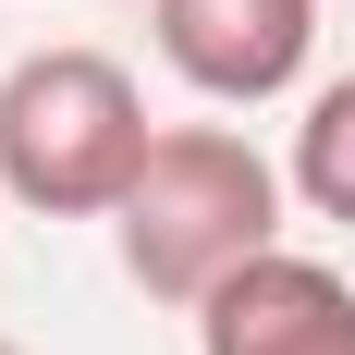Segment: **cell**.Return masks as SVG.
I'll use <instances>...</instances> for the list:
<instances>
[{"instance_id":"1","label":"cell","mask_w":355,"mask_h":355,"mask_svg":"<svg viewBox=\"0 0 355 355\" xmlns=\"http://www.w3.org/2000/svg\"><path fill=\"white\" fill-rule=\"evenodd\" d=\"M110 245H123V282L135 294L209 306L245 257L282 245V172H270L233 123H159L147 172L123 184V209H110Z\"/></svg>"},{"instance_id":"2","label":"cell","mask_w":355,"mask_h":355,"mask_svg":"<svg viewBox=\"0 0 355 355\" xmlns=\"http://www.w3.org/2000/svg\"><path fill=\"white\" fill-rule=\"evenodd\" d=\"M147 123L135 73L110 49H25L0 73V196L37 220H110L123 184L147 172Z\"/></svg>"},{"instance_id":"3","label":"cell","mask_w":355,"mask_h":355,"mask_svg":"<svg viewBox=\"0 0 355 355\" xmlns=\"http://www.w3.org/2000/svg\"><path fill=\"white\" fill-rule=\"evenodd\" d=\"M147 12H159V62L220 110L282 98L319 49V0H147Z\"/></svg>"},{"instance_id":"4","label":"cell","mask_w":355,"mask_h":355,"mask_svg":"<svg viewBox=\"0 0 355 355\" xmlns=\"http://www.w3.org/2000/svg\"><path fill=\"white\" fill-rule=\"evenodd\" d=\"M196 355H355V282L270 245L196 306Z\"/></svg>"},{"instance_id":"5","label":"cell","mask_w":355,"mask_h":355,"mask_svg":"<svg viewBox=\"0 0 355 355\" xmlns=\"http://www.w3.org/2000/svg\"><path fill=\"white\" fill-rule=\"evenodd\" d=\"M282 184L306 196L319 220H343L355 233V73H331L319 98H306V123H294V159H282Z\"/></svg>"},{"instance_id":"6","label":"cell","mask_w":355,"mask_h":355,"mask_svg":"<svg viewBox=\"0 0 355 355\" xmlns=\"http://www.w3.org/2000/svg\"><path fill=\"white\" fill-rule=\"evenodd\" d=\"M0 355H25V343H12V331H0Z\"/></svg>"}]
</instances>
